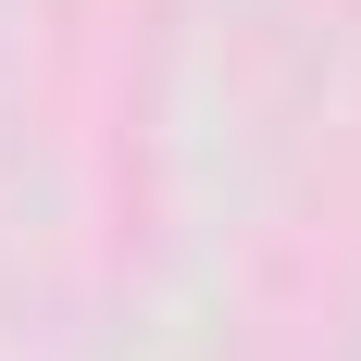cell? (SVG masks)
I'll return each mask as SVG.
<instances>
[]
</instances>
